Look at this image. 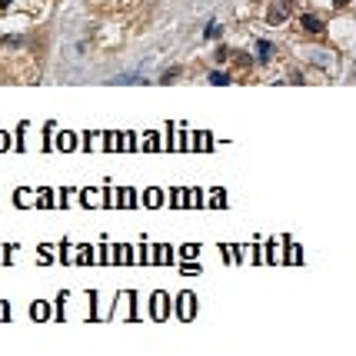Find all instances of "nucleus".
Segmentation results:
<instances>
[{"label":"nucleus","mask_w":356,"mask_h":356,"mask_svg":"<svg viewBox=\"0 0 356 356\" xmlns=\"http://www.w3.org/2000/svg\"><path fill=\"white\" fill-rule=\"evenodd\" d=\"M193 316V293H183L180 296V320H190Z\"/></svg>","instance_id":"obj_4"},{"label":"nucleus","mask_w":356,"mask_h":356,"mask_svg":"<svg viewBox=\"0 0 356 356\" xmlns=\"http://www.w3.org/2000/svg\"><path fill=\"white\" fill-rule=\"evenodd\" d=\"M146 203L156 207V203H160V190H150V193H146Z\"/></svg>","instance_id":"obj_16"},{"label":"nucleus","mask_w":356,"mask_h":356,"mask_svg":"<svg viewBox=\"0 0 356 356\" xmlns=\"http://www.w3.org/2000/svg\"><path fill=\"white\" fill-rule=\"evenodd\" d=\"M163 303H167V296L156 293L153 296V320H167V306H163Z\"/></svg>","instance_id":"obj_5"},{"label":"nucleus","mask_w":356,"mask_h":356,"mask_svg":"<svg viewBox=\"0 0 356 356\" xmlns=\"http://www.w3.org/2000/svg\"><path fill=\"white\" fill-rule=\"evenodd\" d=\"M306 57H310V60H316V67H330V64H333V57L323 54V50H310Z\"/></svg>","instance_id":"obj_8"},{"label":"nucleus","mask_w":356,"mask_h":356,"mask_svg":"<svg viewBox=\"0 0 356 356\" xmlns=\"http://www.w3.org/2000/svg\"><path fill=\"white\" fill-rule=\"evenodd\" d=\"M213 203L223 207V203H226V193H223V190H213Z\"/></svg>","instance_id":"obj_17"},{"label":"nucleus","mask_w":356,"mask_h":356,"mask_svg":"<svg viewBox=\"0 0 356 356\" xmlns=\"http://www.w3.org/2000/svg\"><path fill=\"white\" fill-rule=\"evenodd\" d=\"M143 146H146V150H156L160 143H156V137H153V134H146V143H143Z\"/></svg>","instance_id":"obj_19"},{"label":"nucleus","mask_w":356,"mask_h":356,"mask_svg":"<svg viewBox=\"0 0 356 356\" xmlns=\"http://www.w3.org/2000/svg\"><path fill=\"white\" fill-rule=\"evenodd\" d=\"M220 34H223V27L216 20H210L207 23V30H203V37H207V40H220Z\"/></svg>","instance_id":"obj_9"},{"label":"nucleus","mask_w":356,"mask_h":356,"mask_svg":"<svg viewBox=\"0 0 356 356\" xmlns=\"http://www.w3.org/2000/svg\"><path fill=\"white\" fill-rule=\"evenodd\" d=\"M110 83H146L143 73H120V77H113Z\"/></svg>","instance_id":"obj_7"},{"label":"nucleus","mask_w":356,"mask_h":356,"mask_svg":"<svg viewBox=\"0 0 356 356\" xmlns=\"http://www.w3.org/2000/svg\"><path fill=\"white\" fill-rule=\"evenodd\" d=\"M273 54H277L273 40H256V64H270V60H273Z\"/></svg>","instance_id":"obj_2"},{"label":"nucleus","mask_w":356,"mask_h":356,"mask_svg":"<svg viewBox=\"0 0 356 356\" xmlns=\"http://www.w3.org/2000/svg\"><path fill=\"white\" fill-rule=\"evenodd\" d=\"M7 146H10V137H7V134H0V150H7Z\"/></svg>","instance_id":"obj_20"},{"label":"nucleus","mask_w":356,"mask_h":356,"mask_svg":"<svg viewBox=\"0 0 356 356\" xmlns=\"http://www.w3.org/2000/svg\"><path fill=\"white\" fill-rule=\"evenodd\" d=\"M177 77H180V67H170V70H163V73H160V83H173Z\"/></svg>","instance_id":"obj_11"},{"label":"nucleus","mask_w":356,"mask_h":356,"mask_svg":"<svg viewBox=\"0 0 356 356\" xmlns=\"http://www.w3.org/2000/svg\"><path fill=\"white\" fill-rule=\"evenodd\" d=\"M80 250H83V253L77 256L80 263H87V260H93V246H80Z\"/></svg>","instance_id":"obj_15"},{"label":"nucleus","mask_w":356,"mask_h":356,"mask_svg":"<svg viewBox=\"0 0 356 356\" xmlns=\"http://www.w3.org/2000/svg\"><path fill=\"white\" fill-rule=\"evenodd\" d=\"M207 80H210L213 87H226V83H230V73H223V70H213Z\"/></svg>","instance_id":"obj_10"},{"label":"nucleus","mask_w":356,"mask_h":356,"mask_svg":"<svg viewBox=\"0 0 356 356\" xmlns=\"http://www.w3.org/2000/svg\"><path fill=\"white\" fill-rule=\"evenodd\" d=\"M300 23L310 30V34H323V20H320V17H313V13H303Z\"/></svg>","instance_id":"obj_3"},{"label":"nucleus","mask_w":356,"mask_h":356,"mask_svg":"<svg viewBox=\"0 0 356 356\" xmlns=\"http://www.w3.org/2000/svg\"><path fill=\"white\" fill-rule=\"evenodd\" d=\"M30 313H34V320H44V316H47V310L40 306V303H34V310H30Z\"/></svg>","instance_id":"obj_18"},{"label":"nucleus","mask_w":356,"mask_h":356,"mask_svg":"<svg viewBox=\"0 0 356 356\" xmlns=\"http://www.w3.org/2000/svg\"><path fill=\"white\" fill-rule=\"evenodd\" d=\"M230 60V50L226 47H216V64H226Z\"/></svg>","instance_id":"obj_14"},{"label":"nucleus","mask_w":356,"mask_h":356,"mask_svg":"<svg viewBox=\"0 0 356 356\" xmlns=\"http://www.w3.org/2000/svg\"><path fill=\"white\" fill-rule=\"evenodd\" d=\"M333 3H336V7H340V10H343V7H346V3H350V0H333Z\"/></svg>","instance_id":"obj_21"},{"label":"nucleus","mask_w":356,"mask_h":356,"mask_svg":"<svg viewBox=\"0 0 356 356\" xmlns=\"http://www.w3.org/2000/svg\"><path fill=\"white\" fill-rule=\"evenodd\" d=\"M23 44V37L20 34H10V37H3V47H20Z\"/></svg>","instance_id":"obj_13"},{"label":"nucleus","mask_w":356,"mask_h":356,"mask_svg":"<svg viewBox=\"0 0 356 356\" xmlns=\"http://www.w3.org/2000/svg\"><path fill=\"white\" fill-rule=\"evenodd\" d=\"M286 17H289V3H286V0H273V3L267 7V23H273V27L283 23Z\"/></svg>","instance_id":"obj_1"},{"label":"nucleus","mask_w":356,"mask_h":356,"mask_svg":"<svg viewBox=\"0 0 356 356\" xmlns=\"http://www.w3.org/2000/svg\"><path fill=\"white\" fill-rule=\"evenodd\" d=\"M180 253L187 256V260H193V256L200 253V246H193V243H187V246H180Z\"/></svg>","instance_id":"obj_12"},{"label":"nucleus","mask_w":356,"mask_h":356,"mask_svg":"<svg viewBox=\"0 0 356 356\" xmlns=\"http://www.w3.org/2000/svg\"><path fill=\"white\" fill-rule=\"evenodd\" d=\"M54 146H60V150H73V146H77V137L64 130V134L57 137V143H54Z\"/></svg>","instance_id":"obj_6"}]
</instances>
